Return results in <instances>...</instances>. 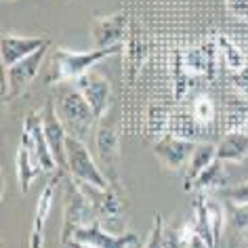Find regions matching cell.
<instances>
[{"instance_id": "cell-25", "label": "cell", "mask_w": 248, "mask_h": 248, "mask_svg": "<svg viewBox=\"0 0 248 248\" xmlns=\"http://www.w3.org/2000/svg\"><path fill=\"white\" fill-rule=\"evenodd\" d=\"M191 114L200 124H208L215 118V105L206 95H198L194 99V105H191Z\"/></svg>"}, {"instance_id": "cell-4", "label": "cell", "mask_w": 248, "mask_h": 248, "mask_svg": "<svg viewBox=\"0 0 248 248\" xmlns=\"http://www.w3.org/2000/svg\"><path fill=\"white\" fill-rule=\"evenodd\" d=\"M57 114L63 122V126L67 128V133L74 137L82 139L93 131L95 122H99V118L95 116V111L89 105V101L82 97L76 86L65 89L63 95L59 97V105H57Z\"/></svg>"}, {"instance_id": "cell-32", "label": "cell", "mask_w": 248, "mask_h": 248, "mask_svg": "<svg viewBox=\"0 0 248 248\" xmlns=\"http://www.w3.org/2000/svg\"><path fill=\"white\" fill-rule=\"evenodd\" d=\"M131 248H141V246H131Z\"/></svg>"}, {"instance_id": "cell-29", "label": "cell", "mask_w": 248, "mask_h": 248, "mask_svg": "<svg viewBox=\"0 0 248 248\" xmlns=\"http://www.w3.org/2000/svg\"><path fill=\"white\" fill-rule=\"evenodd\" d=\"M232 82H233L235 89L242 93V95H246V97H248V65L244 67V70H240V72H233V74H232Z\"/></svg>"}, {"instance_id": "cell-2", "label": "cell", "mask_w": 248, "mask_h": 248, "mask_svg": "<svg viewBox=\"0 0 248 248\" xmlns=\"http://www.w3.org/2000/svg\"><path fill=\"white\" fill-rule=\"evenodd\" d=\"M97 221V210L86 191L80 187L76 179H70L65 185V204H63V225H61L59 242L67 244L76 229L93 225Z\"/></svg>"}, {"instance_id": "cell-20", "label": "cell", "mask_w": 248, "mask_h": 248, "mask_svg": "<svg viewBox=\"0 0 248 248\" xmlns=\"http://www.w3.org/2000/svg\"><path fill=\"white\" fill-rule=\"evenodd\" d=\"M61 177H63V172H57V175L45 185V189L40 191L38 204H36V213H34V221H32V233H45V223H46L48 213H51L55 191H57V183L61 181Z\"/></svg>"}, {"instance_id": "cell-15", "label": "cell", "mask_w": 248, "mask_h": 248, "mask_svg": "<svg viewBox=\"0 0 248 248\" xmlns=\"http://www.w3.org/2000/svg\"><path fill=\"white\" fill-rule=\"evenodd\" d=\"M15 172H17V183H19V191H21V194H28L30 185H32L36 179L45 172L38 156H36V152L23 139L19 141V147H17Z\"/></svg>"}, {"instance_id": "cell-23", "label": "cell", "mask_w": 248, "mask_h": 248, "mask_svg": "<svg viewBox=\"0 0 248 248\" xmlns=\"http://www.w3.org/2000/svg\"><path fill=\"white\" fill-rule=\"evenodd\" d=\"M191 233H194L191 221H181L170 229H164V248H187Z\"/></svg>"}, {"instance_id": "cell-17", "label": "cell", "mask_w": 248, "mask_h": 248, "mask_svg": "<svg viewBox=\"0 0 248 248\" xmlns=\"http://www.w3.org/2000/svg\"><path fill=\"white\" fill-rule=\"evenodd\" d=\"M217 160V145L215 143H206V141H200L196 145L194 154H191L187 166H185V175H183V189L191 191L196 179L200 177V172L210 166Z\"/></svg>"}, {"instance_id": "cell-10", "label": "cell", "mask_w": 248, "mask_h": 248, "mask_svg": "<svg viewBox=\"0 0 248 248\" xmlns=\"http://www.w3.org/2000/svg\"><path fill=\"white\" fill-rule=\"evenodd\" d=\"M198 141H187L175 135H164L154 143V156L158 158V162L164 166L166 170H185L191 154H194Z\"/></svg>"}, {"instance_id": "cell-19", "label": "cell", "mask_w": 248, "mask_h": 248, "mask_svg": "<svg viewBox=\"0 0 248 248\" xmlns=\"http://www.w3.org/2000/svg\"><path fill=\"white\" fill-rule=\"evenodd\" d=\"M225 164L227 162H223V160L217 158L213 164L206 166L202 172H200V177L196 179V183H194V187H191V191H213V189H223L225 185H229V172L225 169Z\"/></svg>"}, {"instance_id": "cell-30", "label": "cell", "mask_w": 248, "mask_h": 248, "mask_svg": "<svg viewBox=\"0 0 248 248\" xmlns=\"http://www.w3.org/2000/svg\"><path fill=\"white\" fill-rule=\"evenodd\" d=\"M187 248H210V246H208V242L204 240L202 235L194 229V233H191V240H189V246H187Z\"/></svg>"}, {"instance_id": "cell-28", "label": "cell", "mask_w": 248, "mask_h": 248, "mask_svg": "<svg viewBox=\"0 0 248 248\" xmlns=\"http://www.w3.org/2000/svg\"><path fill=\"white\" fill-rule=\"evenodd\" d=\"M227 13L235 17V19L246 21L248 19V0H225Z\"/></svg>"}, {"instance_id": "cell-7", "label": "cell", "mask_w": 248, "mask_h": 248, "mask_svg": "<svg viewBox=\"0 0 248 248\" xmlns=\"http://www.w3.org/2000/svg\"><path fill=\"white\" fill-rule=\"evenodd\" d=\"M97 152L103 162V169L108 170L109 183L120 185L118 179V158H120V137H118V126L111 122L109 116L101 118L97 122Z\"/></svg>"}, {"instance_id": "cell-18", "label": "cell", "mask_w": 248, "mask_h": 248, "mask_svg": "<svg viewBox=\"0 0 248 248\" xmlns=\"http://www.w3.org/2000/svg\"><path fill=\"white\" fill-rule=\"evenodd\" d=\"M217 158L223 162H244L248 158V135L244 131H229L217 143Z\"/></svg>"}, {"instance_id": "cell-24", "label": "cell", "mask_w": 248, "mask_h": 248, "mask_svg": "<svg viewBox=\"0 0 248 248\" xmlns=\"http://www.w3.org/2000/svg\"><path fill=\"white\" fill-rule=\"evenodd\" d=\"M170 118L172 114L166 108H150L147 116V131L154 137H164L170 131Z\"/></svg>"}, {"instance_id": "cell-26", "label": "cell", "mask_w": 248, "mask_h": 248, "mask_svg": "<svg viewBox=\"0 0 248 248\" xmlns=\"http://www.w3.org/2000/svg\"><path fill=\"white\" fill-rule=\"evenodd\" d=\"M141 248H164V221H162V215H160V213L154 217L152 232H150L145 244Z\"/></svg>"}, {"instance_id": "cell-11", "label": "cell", "mask_w": 248, "mask_h": 248, "mask_svg": "<svg viewBox=\"0 0 248 248\" xmlns=\"http://www.w3.org/2000/svg\"><path fill=\"white\" fill-rule=\"evenodd\" d=\"M72 240L82 242V244H89L93 248H131V246H139V235L135 232L111 233L99 221H95L93 225L76 229L74 235H72Z\"/></svg>"}, {"instance_id": "cell-5", "label": "cell", "mask_w": 248, "mask_h": 248, "mask_svg": "<svg viewBox=\"0 0 248 248\" xmlns=\"http://www.w3.org/2000/svg\"><path fill=\"white\" fill-rule=\"evenodd\" d=\"M194 229L208 242L210 248H221V235L225 227V210L219 200L206 191H198L194 200Z\"/></svg>"}, {"instance_id": "cell-13", "label": "cell", "mask_w": 248, "mask_h": 248, "mask_svg": "<svg viewBox=\"0 0 248 248\" xmlns=\"http://www.w3.org/2000/svg\"><path fill=\"white\" fill-rule=\"evenodd\" d=\"M51 42L45 36H19V34H11L7 32L0 40V57H2V67H11L15 63H19L21 59L34 55L38 48H42Z\"/></svg>"}, {"instance_id": "cell-8", "label": "cell", "mask_w": 248, "mask_h": 248, "mask_svg": "<svg viewBox=\"0 0 248 248\" xmlns=\"http://www.w3.org/2000/svg\"><path fill=\"white\" fill-rule=\"evenodd\" d=\"M21 139L32 147L38 156L42 169L45 172H53L55 169H59L57 160H55L51 147H48V141H46V135H45V124H42V109H34V111H28L23 116V133H21Z\"/></svg>"}, {"instance_id": "cell-21", "label": "cell", "mask_w": 248, "mask_h": 248, "mask_svg": "<svg viewBox=\"0 0 248 248\" xmlns=\"http://www.w3.org/2000/svg\"><path fill=\"white\" fill-rule=\"evenodd\" d=\"M204 124H200L194 118V114H187V111H179V114H172L170 118V135L175 137H181V139H187V141H196L200 137V131H202ZM200 143V141H198Z\"/></svg>"}, {"instance_id": "cell-31", "label": "cell", "mask_w": 248, "mask_h": 248, "mask_svg": "<svg viewBox=\"0 0 248 248\" xmlns=\"http://www.w3.org/2000/svg\"><path fill=\"white\" fill-rule=\"evenodd\" d=\"M65 248H93L89 244H82V242H76V240H72V242H67Z\"/></svg>"}, {"instance_id": "cell-9", "label": "cell", "mask_w": 248, "mask_h": 248, "mask_svg": "<svg viewBox=\"0 0 248 248\" xmlns=\"http://www.w3.org/2000/svg\"><path fill=\"white\" fill-rule=\"evenodd\" d=\"M74 86L82 93V97L89 101V105L95 111V116L101 120L109 114V108H111V86H109V80L99 74L95 70L86 72L84 76H80Z\"/></svg>"}, {"instance_id": "cell-1", "label": "cell", "mask_w": 248, "mask_h": 248, "mask_svg": "<svg viewBox=\"0 0 248 248\" xmlns=\"http://www.w3.org/2000/svg\"><path fill=\"white\" fill-rule=\"evenodd\" d=\"M122 46H111V48H95V51L86 53H74L70 48H55L51 53L46 65V76L45 84H65V82H76L80 76L91 72L99 61L111 57L120 51Z\"/></svg>"}, {"instance_id": "cell-6", "label": "cell", "mask_w": 248, "mask_h": 248, "mask_svg": "<svg viewBox=\"0 0 248 248\" xmlns=\"http://www.w3.org/2000/svg\"><path fill=\"white\" fill-rule=\"evenodd\" d=\"M51 46V42H46L42 48H38L34 55L21 59L19 63L4 67V80H2V101H9V99H17L23 95V91L28 89L30 84L36 80V76L42 70V63H45L46 51Z\"/></svg>"}, {"instance_id": "cell-12", "label": "cell", "mask_w": 248, "mask_h": 248, "mask_svg": "<svg viewBox=\"0 0 248 248\" xmlns=\"http://www.w3.org/2000/svg\"><path fill=\"white\" fill-rule=\"evenodd\" d=\"M128 34V21L124 13H114L105 17H95L91 21V40L95 48L122 46Z\"/></svg>"}, {"instance_id": "cell-27", "label": "cell", "mask_w": 248, "mask_h": 248, "mask_svg": "<svg viewBox=\"0 0 248 248\" xmlns=\"http://www.w3.org/2000/svg\"><path fill=\"white\" fill-rule=\"evenodd\" d=\"M225 196L233 206H248V181L235 185V187H229Z\"/></svg>"}, {"instance_id": "cell-16", "label": "cell", "mask_w": 248, "mask_h": 248, "mask_svg": "<svg viewBox=\"0 0 248 248\" xmlns=\"http://www.w3.org/2000/svg\"><path fill=\"white\" fill-rule=\"evenodd\" d=\"M219 51L215 42H206V45H200L196 48H189L181 55L183 67L189 76H200V74H213L215 70V55Z\"/></svg>"}, {"instance_id": "cell-22", "label": "cell", "mask_w": 248, "mask_h": 248, "mask_svg": "<svg viewBox=\"0 0 248 248\" xmlns=\"http://www.w3.org/2000/svg\"><path fill=\"white\" fill-rule=\"evenodd\" d=\"M217 46H219V53H221L223 61H225L229 74L240 72V70H244V67L248 65L246 55L242 53L240 48H238V45H235L233 40H229L227 36H223V34L217 36Z\"/></svg>"}, {"instance_id": "cell-14", "label": "cell", "mask_w": 248, "mask_h": 248, "mask_svg": "<svg viewBox=\"0 0 248 248\" xmlns=\"http://www.w3.org/2000/svg\"><path fill=\"white\" fill-rule=\"evenodd\" d=\"M42 124H45V135L48 141V147H51L55 160H57L59 169L67 170V158H65V141H67V128L63 126L61 118L57 114V108H55L53 101H48L45 108H42Z\"/></svg>"}, {"instance_id": "cell-3", "label": "cell", "mask_w": 248, "mask_h": 248, "mask_svg": "<svg viewBox=\"0 0 248 248\" xmlns=\"http://www.w3.org/2000/svg\"><path fill=\"white\" fill-rule=\"evenodd\" d=\"M65 158H67V172L72 179H76L78 183H86L99 189L109 187V179L101 170V166L95 162V158L91 156L89 147L82 139L67 135L65 141Z\"/></svg>"}]
</instances>
